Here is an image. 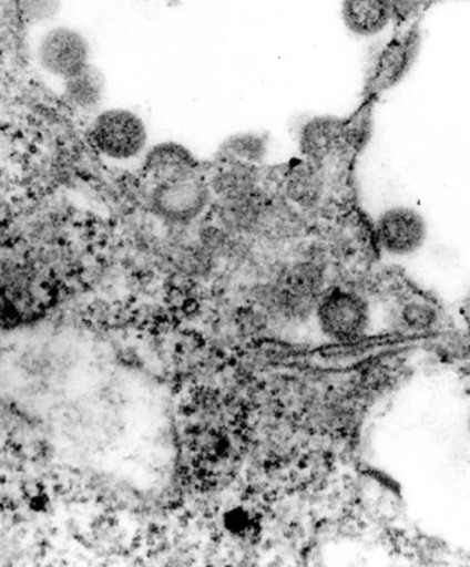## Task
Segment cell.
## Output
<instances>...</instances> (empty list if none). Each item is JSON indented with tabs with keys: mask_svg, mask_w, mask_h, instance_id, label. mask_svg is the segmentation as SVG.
<instances>
[{
	"mask_svg": "<svg viewBox=\"0 0 470 567\" xmlns=\"http://www.w3.org/2000/svg\"><path fill=\"white\" fill-rule=\"evenodd\" d=\"M91 48L88 38L72 27L51 28L40 39L38 60L45 72L57 79L72 80L91 66Z\"/></svg>",
	"mask_w": 470,
	"mask_h": 567,
	"instance_id": "52a82bcc",
	"label": "cell"
},
{
	"mask_svg": "<svg viewBox=\"0 0 470 567\" xmlns=\"http://www.w3.org/2000/svg\"><path fill=\"white\" fill-rule=\"evenodd\" d=\"M344 28L357 39H375L397 21L392 0H341Z\"/></svg>",
	"mask_w": 470,
	"mask_h": 567,
	"instance_id": "7c38bea8",
	"label": "cell"
},
{
	"mask_svg": "<svg viewBox=\"0 0 470 567\" xmlns=\"http://www.w3.org/2000/svg\"><path fill=\"white\" fill-rule=\"evenodd\" d=\"M203 168L192 148L177 141H162L149 147L141 168L142 181L167 179Z\"/></svg>",
	"mask_w": 470,
	"mask_h": 567,
	"instance_id": "4fadbf2b",
	"label": "cell"
},
{
	"mask_svg": "<svg viewBox=\"0 0 470 567\" xmlns=\"http://www.w3.org/2000/svg\"><path fill=\"white\" fill-rule=\"evenodd\" d=\"M421 44L422 33L417 24L407 27L389 40L372 64L366 84V100H376L398 87L416 65Z\"/></svg>",
	"mask_w": 470,
	"mask_h": 567,
	"instance_id": "8992f818",
	"label": "cell"
},
{
	"mask_svg": "<svg viewBox=\"0 0 470 567\" xmlns=\"http://www.w3.org/2000/svg\"><path fill=\"white\" fill-rule=\"evenodd\" d=\"M347 164H317L297 159L280 174L277 192L313 220L335 208L346 185Z\"/></svg>",
	"mask_w": 470,
	"mask_h": 567,
	"instance_id": "3957f363",
	"label": "cell"
},
{
	"mask_svg": "<svg viewBox=\"0 0 470 567\" xmlns=\"http://www.w3.org/2000/svg\"><path fill=\"white\" fill-rule=\"evenodd\" d=\"M402 311L403 322L411 330H427L437 322V312L426 302L411 301L406 303Z\"/></svg>",
	"mask_w": 470,
	"mask_h": 567,
	"instance_id": "e0dca14e",
	"label": "cell"
},
{
	"mask_svg": "<svg viewBox=\"0 0 470 567\" xmlns=\"http://www.w3.org/2000/svg\"><path fill=\"white\" fill-rule=\"evenodd\" d=\"M269 135L262 131H239L228 135L216 148L217 162H232L265 167L269 156Z\"/></svg>",
	"mask_w": 470,
	"mask_h": 567,
	"instance_id": "5bb4252c",
	"label": "cell"
},
{
	"mask_svg": "<svg viewBox=\"0 0 470 567\" xmlns=\"http://www.w3.org/2000/svg\"><path fill=\"white\" fill-rule=\"evenodd\" d=\"M313 317L325 340L358 341L370 328V303L359 291L337 286L315 302Z\"/></svg>",
	"mask_w": 470,
	"mask_h": 567,
	"instance_id": "277c9868",
	"label": "cell"
},
{
	"mask_svg": "<svg viewBox=\"0 0 470 567\" xmlns=\"http://www.w3.org/2000/svg\"><path fill=\"white\" fill-rule=\"evenodd\" d=\"M20 4L28 21L45 22L60 13L62 0H20Z\"/></svg>",
	"mask_w": 470,
	"mask_h": 567,
	"instance_id": "ac0fdd59",
	"label": "cell"
},
{
	"mask_svg": "<svg viewBox=\"0 0 470 567\" xmlns=\"http://www.w3.org/2000/svg\"><path fill=\"white\" fill-rule=\"evenodd\" d=\"M277 192L269 187L249 196L214 200L210 219L235 237L255 239L267 200Z\"/></svg>",
	"mask_w": 470,
	"mask_h": 567,
	"instance_id": "30bf717a",
	"label": "cell"
},
{
	"mask_svg": "<svg viewBox=\"0 0 470 567\" xmlns=\"http://www.w3.org/2000/svg\"><path fill=\"white\" fill-rule=\"evenodd\" d=\"M215 199L249 196L273 187L263 167L232 162H217L205 168Z\"/></svg>",
	"mask_w": 470,
	"mask_h": 567,
	"instance_id": "8fae6325",
	"label": "cell"
},
{
	"mask_svg": "<svg viewBox=\"0 0 470 567\" xmlns=\"http://www.w3.org/2000/svg\"><path fill=\"white\" fill-rule=\"evenodd\" d=\"M214 200L205 168L167 179L142 181V205L163 226H196L208 219Z\"/></svg>",
	"mask_w": 470,
	"mask_h": 567,
	"instance_id": "6da1fadb",
	"label": "cell"
},
{
	"mask_svg": "<svg viewBox=\"0 0 470 567\" xmlns=\"http://www.w3.org/2000/svg\"><path fill=\"white\" fill-rule=\"evenodd\" d=\"M68 93L71 100L78 106L94 111L101 105L103 100V78L93 66L80 74V76L69 80Z\"/></svg>",
	"mask_w": 470,
	"mask_h": 567,
	"instance_id": "2e32d148",
	"label": "cell"
},
{
	"mask_svg": "<svg viewBox=\"0 0 470 567\" xmlns=\"http://www.w3.org/2000/svg\"><path fill=\"white\" fill-rule=\"evenodd\" d=\"M371 100H366L362 106L346 118L344 124V151L349 158H354L364 151L371 136Z\"/></svg>",
	"mask_w": 470,
	"mask_h": 567,
	"instance_id": "9a60e30c",
	"label": "cell"
},
{
	"mask_svg": "<svg viewBox=\"0 0 470 567\" xmlns=\"http://www.w3.org/2000/svg\"><path fill=\"white\" fill-rule=\"evenodd\" d=\"M468 423H469V429H470V414H469V420H468Z\"/></svg>",
	"mask_w": 470,
	"mask_h": 567,
	"instance_id": "ffe728a7",
	"label": "cell"
},
{
	"mask_svg": "<svg viewBox=\"0 0 470 567\" xmlns=\"http://www.w3.org/2000/svg\"><path fill=\"white\" fill-rule=\"evenodd\" d=\"M89 135L100 157L124 168L141 169L151 147L145 118L129 107H109L96 113Z\"/></svg>",
	"mask_w": 470,
	"mask_h": 567,
	"instance_id": "7a4b0ae2",
	"label": "cell"
},
{
	"mask_svg": "<svg viewBox=\"0 0 470 567\" xmlns=\"http://www.w3.org/2000/svg\"><path fill=\"white\" fill-rule=\"evenodd\" d=\"M346 118L329 113L303 117L296 128V147L302 159L317 164H334L349 158L344 151Z\"/></svg>",
	"mask_w": 470,
	"mask_h": 567,
	"instance_id": "ba28073f",
	"label": "cell"
},
{
	"mask_svg": "<svg viewBox=\"0 0 470 567\" xmlns=\"http://www.w3.org/2000/svg\"><path fill=\"white\" fill-rule=\"evenodd\" d=\"M309 225L311 219L308 216L275 192L263 210L254 240L280 249L300 243L309 231Z\"/></svg>",
	"mask_w": 470,
	"mask_h": 567,
	"instance_id": "9c48e42d",
	"label": "cell"
},
{
	"mask_svg": "<svg viewBox=\"0 0 470 567\" xmlns=\"http://www.w3.org/2000/svg\"><path fill=\"white\" fill-rule=\"evenodd\" d=\"M371 227L377 250L398 259L418 254L428 240L426 216L409 205H394L381 210Z\"/></svg>",
	"mask_w": 470,
	"mask_h": 567,
	"instance_id": "5b68a950",
	"label": "cell"
},
{
	"mask_svg": "<svg viewBox=\"0 0 470 567\" xmlns=\"http://www.w3.org/2000/svg\"><path fill=\"white\" fill-rule=\"evenodd\" d=\"M468 329H469V333H470V308H469V315H468Z\"/></svg>",
	"mask_w": 470,
	"mask_h": 567,
	"instance_id": "d6986e66",
	"label": "cell"
}]
</instances>
